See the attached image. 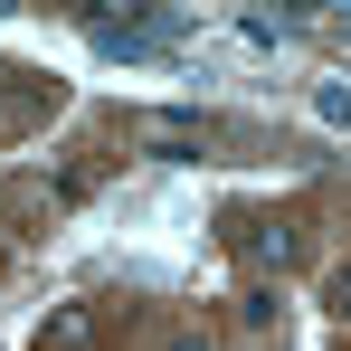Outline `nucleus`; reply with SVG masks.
<instances>
[{"label":"nucleus","instance_id":"f257e3e1","mask_svg":"<svg viewBox=\"0 0 351 351\" xmlns=\"http://www.w3.org/2000/svg\"><path fill=\"white\" fill-rule=\"evenodd\" d=\"M228 247L247 256V266H276V276L294 266V228H285V219H266V209H237V219H228Z\"/></svg>","mask_w":351,"mask_h":351},{"label":"nucleus","instance_id":"f03ea898","mask_svg":"<svg viewBox=\"0 0 351 351\" xmlns=\"http://www.w3.org/2000/svg\"><path fill=\"white\" fill-rule=\"evenodd\" d=\"M86 342H95V313H86V304H66L58 323L38 332V351H86Z\"/></svg>","mask_w":351,"mask_h":351},{"label":"nucleus","instance_id":"7ed1b4c3","mask_svg":"<svg viewBox=\"0 0 351 351\" xmlns=\"http://www.w3.org/2000/svg\"><path fill=\"white\" fill-rule=\"evenodd\" d=\"M313 114H323V123H351V86H313Z\"/></svg>","mask_w":351,"mask_h":351},{"label":"nucleus","instance_id":"20e7f679","mask_svg":"<svg viewBox=\"0 0 351 351\" xmlns=\"http://www.w3.org/2000/svg\"><path fill=\"white\" fill-rule=\"evenodd\" d=\"M332 313H342V323H351V266H342V276H332Z\"/></svg>","mask_w":351,"mask_h":351},{"label":"nucleus","instance_id":"39448f33","mask_svg":"<svg viewBox=\"0 0 351 351\" xmlns=\"http://www.w3.org/2000/svg\"><path fill=\"white\" fill-rule=\"evenodd\" d=\"M162 351H209V342H199V332H171V342H162Z\"/></svg>","mask_w":351,"mask_h":351}]
</instances>
